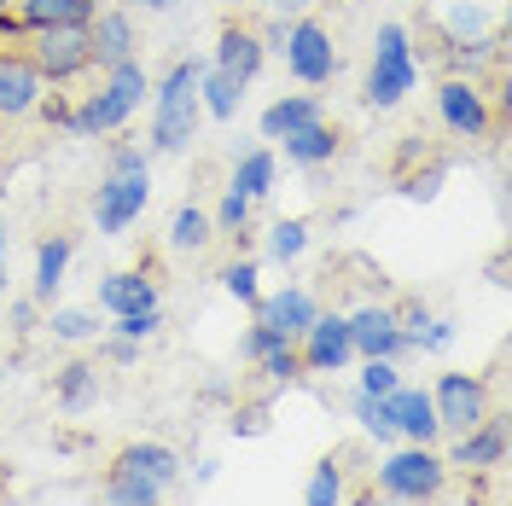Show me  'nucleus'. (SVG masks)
Wrapping results in <instances>:
<instances>
[{
	"label": "nucleus",
	"instance_id": "nucleus-1",
	"mask_svg": "<svg viewBox=\"0 0 512 506\" xmlns=\"http://www.w3.org/2000/svg\"><path fill=\"white\" fill-rule=\"evenodd\" d=\"M181 472H187V460L175 448L140 437V443H123L111 454L99 489H105V506H163L169 489L181 483Z\"/></svg>",
	"mask_w": 512,
	"mask_h": 506
},
{
	"label": "nucleus",
	"instance_id": "nucleus-2",
	"mask_svg": "<svg viewBox=\"0 0 512 506\" xmlns=\"http://www.w3.org/2000/svg\"><path fill=\"white\" fill-rule=\"evenodd\" d=\"M146 204H152V152L146 146H111V163H105L94 204H88L94 233L99 239H123L128 227L146 216Z\"/></svg>",
	"mask_w": 512,
	"mask_h": 506
},
{
	"label": "nucleus",
	"instance_id": "nucleus-3",
	"mask_svg": "<svg viewBox=\"0 0 512 506\" xmlns=\"http://www.w3.org/2000/svg\"><path fill=\"white\" fill-rule=\"evenodd\" d=\"M198 76H204L198 59H169V70L152 82V152L158 158H181L198 140V123H204Z\"/></svg>",
	"mask_w": 512,
	"mask_h": 506
},
{
	"label": "nucleus",
	"instance_id": "nucleus-4",
	"mask_svg": "<svg viewBox=\"0 0 512 506\" xmlns=\"http://www.w3.org/2000/svg\"><path fill=\"white\" fill-rule=\"evenodd\" d=\"M419 88V53H414V30L384 18L373 35V59H367V82H361V105L367 111H396L402 99Z\"/></svg>",
	"mask_w": 512,
	"mask_h": 506
},
{
	"label": "nucleus",
	"instance_id": "nucleus-5",
	"mask_svg": "<svg viewBox=\"0 0 512 506\" xmlns=\"http://www.w3.org/2000/svg\"><path fill=\"white\" fill-rule=\"evenodd\" d=\"M373 489L390 495V501H402V506H431V501H443V489H448V460L437 454V448L396 443V448L379 454Z\"/></svg>",
	"mask_w": 512,
	"mask_h": 506
},
{
	"label": "nucleus",
	"instance_id": "nucleus-6",
	"mask_svg": "<svg viewBox=\"0 0 512 506\" xmlns=\"http://www.w3.org/2000/svg\"><path fill=\"white\" fill-rule=\"evenodd\" d=\"M431 105H437V123L454 134V140H466V146H478V140H495L501 134V105H495V94L483 88L478 76H437V94H431Z\"/></svg>",
	"mask_w": 512,
	"mask_h": 506
},
{
	"label": "nucleus",
	"instance_id": "nucleus-7",
	"mask_svg": "<svg viewBox=\"0 0 512 506\" xmlns=\"http://www.w3.org/2000/svg\"><path fill=\"white\" fill-rule=\"evenodd\" d=\"M18 47H24V59L41 70V82H47V88H70V82H82V76L94 70V35H88V24L30 30Z\"/></svg>",
	"mask_w": 512,
	"mask_h": 506
},
{
	"label": "nucleus",
	"instance_id": "nucleus-8",
	"mask_svg": "<svg viewBox=\"0 0 512 506\" xmlns=\"http://www.w3.org/2000/svg\"><path fill=\"white\" fill-rule=\"evenodd\" d=\"M280 59H286V70L303 88H326V82L338 76V64H344L338 59V41H332V30H326L320 18H291Z\"/></svg>",
	"mask_w": 512,
	"mask_h": 506
},
{
	"label": "nucleus",
	"instance_id": "nucleus-9",
	"mask_svg": "<svg viewBox=\"0 0 512 506\" xmlns=\"http://www.w3.org/2000/svg\"><path fill=\"white\" fill-rule=\"evenodd\" d=\"M431 408H437V431L443 437H466L478 419H489V379H478V373H437Z\"/></svg>",
	"mask_w": 512,
	"mask_h": 506
},
{
	"label": "nucleus",
	"instance_id": "nucleus-10",
	"mask_svg": "<svg viewBox=\"0 0 512 506\" xmlns=\"http://www.w3.org/2000/svg\"><path fill=\"white\" fill-rule=\"evenodd\" d=\"M350 344L355 361H402L408 355V338H402V320H396V303H355L350 315Z\"/></svg>",
	"mask_w": 512,
	"mask_h": 506
},
{
	"label": "nucleus",
	"instance_id": "nucleus-11",
	"mask_svg": "<svg viewBox=\"0 0 512 506\" xmlns=\"http://www.w3.org/2000/svg\"><path fill=\"white\" fill-rule=\"evenodd\" d=\"M41 99H47V82H41V70L24 59V47H0V128L35 123Z\"/></svg>",
	"mask_w": 512,
	"mask_h": 506
},
{
	"label": "nucleus",
	"instance_id": "nucleus-12",
	"mask_svg": "<svg viewBox=\"0 0 512 506\" xmlns=\"http://www.w3.org/2000/svg\"><path fill=\"white\" fill-rule=\"evenodd\" d=\"M297 355H303V373H344L355 361L344 309H320V315L309 320V332L297 338Z\"/></svg>",
	"mask_w": 512,
	"mask_h": 506
},
{
	"label": "nucleus",
	"instance_id": "nucleus-13",
	"mask_svg": "<svg viewBox=\"0 0 512 506\" xmlns=\"http://www.w3.org/2000/svg\"><path fill=\"white\" fill-rule=\"evenodd\" d=\"M262 59H268V47H262L256 24H245V18H227L222 30H216V53H210V70H222L227 82L251 88L256 76H262Z\"/></svg>",
	"mask_w": 512,
	"mask_h": 506
},
{
	"label": "nucleus",
	"instance_id": "nucleus-14",
	"mask_svg": "<svg viewBox=\"0 0 512 506\" xmlns=\"http://www.w3.org/2000/svg\"><path fill=\"white\" fill-rule=\"evenodd\" d=\"M99 315H140V309H163V280L140 262V268H117L99 280V297H94Z\"/></svg>",
	"mask_w": 512,
	"mask_h": 506
},
{
	"label": "nucleus",
	"instance_id": "nucleus-15",
	"mask_svg": "<svg viewBox=\"0 0 512 506\" xmlns=\"http://www.w3.org/2000/svg\"><path fill=\"white\" fill-rule=\"evenodd\" d=\"M448 472H495V466H507V419L501 413H489L478 419L466 437H448Z\"/></svg>",
	"mask_w": 512,
	"mask_h": 506
},
{
	"label": "nucleus",
	"instance_id": "nucleus-16",
	"mask_svg": "<svg viewBox=\"0 0 512 506\" xmlns=\"http://www.w3.org/2000/svg\"><path fill=\"white\" fill-rule=\"evenodd\" d=\"M384 408H390V425H396V443H419V448L443 443V431H437V408H431V390H419V384L402 379L390 396H384Z\"/></svg>",
	"mask_w": 512,
	"mask_h": 506
},
{
	"label": "nucleus",
	"instance_id": "nucleus-17",
	"mask_svg": "<svg viewBox=\"0 0 512 506\" xmlns=\"http://www.w3.org/2000/svg\"><path fill=\"white\" fill-rule=\"evenodd\" d=\"M268 332H280V338H303L309 332V320L320 315V297L309 291V285H286V291H268V297H256V309H251Z\"/></svg>",
	"mask_w": 512,
	"mask_h": 506
},
{
	"label": "nucleus",
	"instance_id": "nucleus-18",
	"mask_svg": "<svg viewBox=\"0 0 512 506\" xmlns=\"http://www.w3.org/2000/svg\"><path fill=\"white\" fill-rule=\"evenodd\" d=\"M88 35H94V70H111V64L134 59V47H140V24H134L128 6H99L88 18Z\"/></svg>",
	"mask_w": 512,
	"mask_h": 506
},
{
	"label": "nucleus",
	"instance_id": "nucleus-19",
	"mask_svg": "<svg viewBox=\"0 0 512 506\" xmlns=\"http://www.w3.org/2000/svg\"><path fill=\"white\" fill-rule=\"evenodd\" d=\"M128 117H134V111H128L123 99H117L111 88H105V82H99L94 94H82L76 105H70V128H64V134H76V140H99V134H123V128H128Z\"/></svg>",
	"mask_w": 512,
	"mask_h": 506
},
{
	"label": "nucleus",
	"instance_id": "nucleus-20",
	"mask_svg": "<svg viewBox=\"0 0 512 506\" xmlns=\"http://www.w3.org/2000/svg\"><path fill=\"white\" fill-rule=\"evenodd\" d=\"M70 256H76V233H70V227H53V233L35 245V274H30L35 303H53V297H59L64 274H70Z\"/></svg>",
	"mask_w": 512,
	"mask_h": 506
},
{
	"label": "nucleus",
	"instance_id": "nucleus-21",
	"mask_svg": "<svg viewBox=\"0 0 512 506\" xmlns=\"http://www.w3.org/2000/svg\"><path fill=\"white\" fill-rule=\"evenodd\" d=\"M99 390H105V361L76 355V361H64L59 373H53V402L64 413H88L99 402Z\"/></svg>",
	"mask_w": 512,
	"mask_h": 506
},
{
	"label": "nucleus",
	"instance_id": "nucleus-22",
	"mask_svg": "<svg viewBox=\"0 0 512 506\" xmlns=\"http://www.w3.org/2000/svg\"><path fill=\"white\" fill-rule=\"evenodd\" d=\"M280 146H286V163H297V169H326V163H338V152H344V128L320 117V123L286 134Z\"/></svg>",
	"mask_w": 512,
	"mask_h": 506
},
{
	"label": "nucleus",
	"instance_id": "nucleus-23",
	"mask_svg": "<svg viewBox=\"0 0 512 506\" xmlns=\"http://www.w3.org/2000/svg\"><path fill=\"white\" fill-rule=\"evenodd\" d=\"M99 12V0H12L18 30H53V24H88Z\"/></svg>",
	"mask_w": 512,
	"mask_h": 506
},
{
	"label": "nucleus",
	"instance_id": "nucleus-24",
	"mask_svg": "<svg viewBox=\"0 0 512 506\" xmlns=\"http://www.w3.org/2000/svg\"><path fill=\"white\" fill-rule=\"evenodd\" d=\"M326 111H320V99L315 94H280L262 117H256V128H262V140H286V134H297V128H309V123H320Z\"/></svg>",
	"mask_w": 512,
	"mask_h": 506
},
{
	"label": "nucleus",
	"instance_id": "nucleus-25",
	"mask_svg": "<svg viewBox=\"0 0 512 506\" xmlns=\"http://www.w3.org/2000/svg\"><path fill=\"white\" fill-rule=\"evenodd\" d=\"M216 245V222H210V210L204 204H175V216H169V251L175 256H204Z\"/></svg>",
	"mask_w": 512,
	"mask_h": 506
},
{
	"label": "nucleus",
	"instance_id": "nucleus-26",
	"mask_svg": "<svg viewBox=\"0 0 512 506\" xmlns=\"http://www.w3.org/2000/svg\"><path fill=\"white\" fill-rule=\"evenodd\" d=\"M274 181H280V158H274L268 146H256V152H245V158L233 163V181H227V187L245 192L251 204H262V198L274 192Z\"/></svg>",
	"mask_w": 512,
	"mask_h": 506
},
{
	"label": "nucleus",
	"instance_id": "nucleus-27",
	"mask_svg": "<svg viewBox=\"0 0 512 506\" xmlns=\"http://www.w3.org/2000/svg\"><path fill=\"white\" fill-rule=\"evenodd\" d=\"M303 506H350V466H344V454H326L315 472H309Z\"/></svg>",
	"mask_w": 512,
	"mask_h": 506
},
{
	"label": "nucleus",
	"instance_id": "nucleus-28",
	"mask_svg": "<svg viewBox=\"0 0 512 506\" xmlns=\"http://www.w3.org/2000/svg\"><path fill=\"white\" fill-rule=\"evenodd\" d=\"M239 99H245V88H239V82H227L222 70H210V64H204V76H198V105H204V117L233 123V117H239Z\"/></svg>",
	"mask_w": 512,
	"mask_h": 506
},
{
	"label": "nucleus",
	"instance_id": "nucleus-29",
	"mask_svg": "<svg viewBox=\"0 0 512 506\" xmlns=\"http://www.w3.org/2000/svg\"><path fill=\"white\" fill-rule=\"evenodd\" d=\"M47 332H53V344H94V338H105V326H99V309H53V315L41 320Z\"/></svg>",
	"mask_w": 512,
	"mask_h": 506
},
{
	"label": "nucleus",
	"instance_id": "nucleus-30",
	"mask_svg": "<svg viewBox=\"0 0 512 506\" xmlns=\"http://www.w3.org/2000/svg\"><path fill=\"white\" fill-rule=\"evenodd\" d=\"M99 82L123 99L128 111H140L146 94H152V76H146V64H140V59H123V64H111V70H99Z\"/></svg>",
	"mask_w": 512,
	"mask_h": 506
},
{
	"label": "nucleus",
	"instance_id": "nucleus-31",
	"mask_svg": "<svg viewBox=\"0 0 512 506\" xmlns=\"http://www.w3.org/2000/svg\"><path fill=\"white\" fill-rule=\"evenodd\" d=\"M443 30H448V41H489V6L483 0H454L443 12Z\"/></svg>",
	"mask_w": 512,
	"mask_h": 506
},
{
	"label": "nucleus",
	"instance_id": "nucleus-32",
	"mask_svg": "<svg viewBox=\"0 0 512 506\" xmlns=\"http://www.w3.org/2000/svg\"><path fill=\"white\" fill-rule=\"evenodd\" d=\"M350 413L361 419V431L373 437L379 448H396V425H390V408H384V396H361L350 390Z\"/></svg>",
	"mask_w": 512,
	"mask_h": 506
},
{
	"label": "nucleus",
	"instance_id": "nucleus-33",
	"mask_svg": "<svg viewBox=\"0 0 512 506\" xmlns=\"http://www.w3.org/2000/svg\"><path fill=\"white\" fill-rule=\"evenodd\" d=\"M251 216H256V204L245 198V192H222V204L210 210V222H216V239H245L251 233Z\"/></svg>",
	"mask_w": 512,
	"mask_h": 506
},
{
	"label": "nucleus",
	"instance_id": "nucleus-34",
	"mask_svg": "<svg viewBox=\"0 0 512 506\" xmlns=\"http://www.w3.org/2000/svg\"><path fill=\"white\" fill-rule=\"evenodd\" d=\"M303 251H309V222L303 216H280V222L268 227V256L274 262H297Z\"/></svg>",
	"mask_w": 512,
	"mask_h": 506
},
{
	"label": "nucleus",
	"instance_id": "nucleus-35",
	"mask_svg": "<svg viewBox=\"0 0 512 506\" xmlns=\"http://www.w3.org/2000/svg\"><path fill=\"white\" fill-rule=\"evenodd\" d=\"M262 268H256V256H233V262H227L222 268V291L227 297H239V303H245V309H256V297H262Z\"/></svg>",
	"mask_w": 512,
	"mask_h": 506
},
{
	"label": "nucleus",
	"instance_id": "nucleus-36",
	"mask_svg": "<svg viewBox=\"0 0 512 506\" xmlns=\"http://www.w3.org/2000/svg\"><path fill=\"white\" fill-rule=\"evenodd\" d=\"M256 373L268 384H297V379H309L303 373V355H297V344H274L262 361H256Z\"/></svg>",
	"mask_w": 512,
	"mask_h": 506
},
{
	"label": "nucleus",
	"instance_id": "nucleus-37",
	"mask_svg": "<svg viewBox=\"0 0 512 506\" xmlns=\"http://www.w3.org/2000/svg\"><path fill=\"white\" fill-rule=\"evenodd\" d=\"M105 332H117V338H128V344H152L163 332V309H140V315H117Z\"/></svg>",
	"mask_w": 512,
	"mask_h": 506
},
{
	"label": "nucleus",
	"instance_id": "nucleus-38",
	"mask_svg": "<svg viewBox=\"0 0 512 506\" xmlns=\"http://www.w3.org/2000/svg\"><path fill=\"white\" fill-rule=\"evenodd\" d=\"M396 384H402V367L396 361H361V379H355L361 396H390Z\"/></svg>",
	"mask_w": 512,
	"mask_h": 506
},
{
	"label": "nucleus",
	"instance_id": "nucleus-39",
	"mask_svg": "<svg viewBox=\"0 0 512 506\" xmlns=\"http://www.w3.org/2000/svg\"><path fill=\"white\" fill-rule=\"evenodd\" d=\"M99 349H105V361H111V367H134L146 344H128V338H117V332H105V338H99Z\"/></svg>",
	"mask_w": 512,
	"mask_h": 506
},
{
	"label": "nucleus",
	"instance_id": "nucleus-40",
	"mask_svg": "<svg viewBox=\"0 0 512 506\" xmlns=\"http://www.w3.org/2000/svg\"><path fill=\"white\" fill-rule=\"evenodd\" d=\"M0 309H6V320H12V332H18V338H30V332H35V309H41L35 297H18V303H0Z\"/></svg>",
	"mask_w": 512,
	"mask_h": 506
},
{
	"label": "nucleus",
	"instance_id": "nucleus-41",
	"mask_svg": "<svg viewBox=\"0 0 512 506\" xmlns=\"http://www.w3.org/2000/svg\"><path fill=\"white\" fill-rule=\"evenodd\" d=\"M268 431V408H239L233 413V437H262Z\"/></svg>",
	"mask_w": 512,
	"mask_h": 506
},
{
	"label": "nucleus",
	"instance_id": "nucleus-42",
	"mask_svg": "<svg viewBox=\"0 0 512 506\" xmlns=\"http://www.w3.org/2000/svg\"><path fill=\"white\" fill-rule=\"evenodd\" d=\"M24 30H18V18H12V0H0V47H18Z\"/></svg>",
	"mask_w": 512,
	"mask_h": 506
},
{
	"label": "nucleus",
	"instance_id": "nucleus-43",
	"mask_svg": "<svg viewBox=\"0 0 512 506\" xmlns=\"http://www.w3.org/2000/svg\"><path fill=\"white\" fill-rule=\"evenodd\" d=\"M216 477H222V460H216V454H204V460L192 466V483H198V489H210Z\"/></svg>",
	"mask_w": 512,
	"mask_h": 506
},
{
	"label": "nucleus",
	"instance_id": "nucleus-44",
	"mask_svg": "<svg viewBox=\"0 0 512 506\" xmlns=\"http://www.w3.org/2000/svg\"><path fill=\"white\" fill-rule=\"evenodd\" d=\"M309 6H315V0H268L274 18H309Z\"/></svg>",
	"mask_w": 512,
	"mask_h": 506
},
{
	"label": "nucleus",
	"instance_id": "nucleus-45",
	"mask_svg": "<svg viewBox=\"0 0 512 506\" xmlns=\"http://www.w3.org/2000/svg\"><path fill=\"white\" fill-rule=\"evenodd\" d=\"M6 251H12V239H6V216H0V303H6Z\"/></svg>",
	"mask_w": 512,
	"mask_h": 506
},
{
	"label": "nucleus",
	"instance_id": "nucleus-46",
	"mask_svg": "<svg viewBox=\"0 0 512 506\" xmlns=\"http://www.w3.org/2000/svg\"><path fill=\"white\" fill-rule=\"evenodd\" d=\"M355 506H402V501H390V495H379V489H373V495H361Z\"/></svg>",
	"mask_w": 512,
	"mask_h": 506
},
{
	"label": "nucleus",
	"instance_id": "nucleus-47",
	"mask_svg": "<svg viewBox=\"0 0 512 506\" xmlns=\"http://www.w3.org/2000/svg\"><path fill=\"white\" fill-rule=\"evenodd\" d=\"M134 6H146V12H169L175 0H134Z\"/></svg>",
	"mask_w": 512,
	"mask_h": 506
},
{
	"label": "nucleus",
	"instance_id": "nucleus-48",
	"mask_svg": "<svg viewBox=\"0 0 512 506\" xmlns=\"http://www.w3.org/2000/svg\"><path fill=\"white\" fill-rule=\"evenodd\" d=\"M483 6H501V0H483Z\"/></svg>",
	"mask_w": 512,
	"mask_h": 506
},
{
	"label": "nucleus",
	"instance_id": "nucleus-49",
	"mask_svg": "<svg viewBox=\"0 0 512 506\" xmlns=\"http://www.w3.org/2000/svg\"><path fill=\"white\" fill-rule=\"evenodd\" d=\"M0 379H6V373H0Z\"/></svg>",
	"mask_w": 512,
	"mask_h": 506
},
{
	"label": "nucleus",
	"instance_id": "nucleus-50",
	"mask_svg": "<svg viewBox=\"0 0 512 506\" xmlns=\"http://www.w3.org/2000/svg\"><path fill=\"white\" fill-rule=\"evenodd\" d=\"M0 192H6V187H0Z\"/></svg>",
	"mask_w": 512,
	"mask_h": 506
}]
</instances>
